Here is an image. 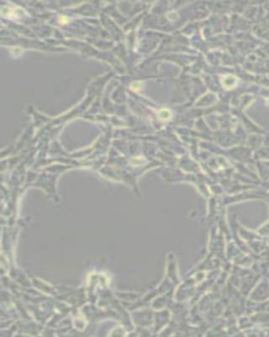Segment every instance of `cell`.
I'll return each instance as SVG.
<instances>
[{
	"mask_svg": "<svg viewBox=\"0 0 269 337\" xmlns=\"http://www.w3.org/2000/svg\"><path fill=\"white\" fill-rule=\"evenodd\" d=\"M59 21H60V23H66V22H68V19L65 16H60Z\"/></svg>",
	"mask_w": 269,
	"mask_h": 337,
	"instance_id": "5",
	"label": "cell"
},
{
	"mask_svg": "<svg viewBox=\"0 0 269 337\" xmlns=\"http://www.w3.org/2000/svg\"><path fill=\"white\" fill-rule=\"evenodd\" d=\"M238 79L235 76H231V75H227V76L222 78V84L225 89H232L237 84Z\"/></svg>",
	"mask_w": 269,
	"mask_h": 337,
	"instance_id": "2",
	"label": "cell"
},
{
	"mask_svg": "<svg viewBox=\"0 0 269 337\" xmlns=\"http://www.w3.org/2000/svg\"><path fill=\"white\" fill-rule=\"evenodd\" d=\"M1 14L3 15L4 17H10V18H21L23 15H24V11L22 10L21 8H2Z\"/></svg>",
	"mask_w": 269,
	"mask_h": 337,
	"instance_id": "1",
	"label": "cell"
},
{
	"mask_svg": "<svg viewBox=\"0 0 269 337\" xmlns=\"http://www.w3.org/2000/svg\"><path fill=\"white\" fill-rule=\"evenodd\" d=\"M130 88H131V90H133V91L139 92L140 90H141L142 86H141V83H140V82H134L133 84H131V86H130Z\"/></svg>",
	"mask_w": 269,
	"mask_h": 337,
	"instance_id": "4",
	"label": "cell"
},
{
	"mask_svg": "<svg viewBox=\"0 0 269 337\" xmlns=\"http://www.w3.org/2000/svg\"><path fill=\"white\" fill-rule=\"evenodd\" d=\"M158 116H159V118L161 120H163V121H166V120H169L170 117H171V113H170V111L166 110V109H163V110H160L159 113H158Z\"/></svg>",
	"mask_w": 269,
	"mask_h": 337,
	"instance_id": "3",
	"label": "cell"
}]
</instances>
